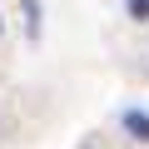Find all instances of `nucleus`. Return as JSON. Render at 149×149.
Listing matches in <instances>:
<instances>
[{"instance_id":"1","label":"nucleus","mask_w":149,"mask_h":149,"mask_svg":"<svg viewBox=\"0 0 149 149\" xmlns=\"http://www.w3.org/2000/svg\"><path fill=\"white\" fill-rule=\"evenodd\" d=\"M124 134L139 139V144H149V114L144 109H124Z\"/></svg>"},{"instance_id":"3","label":"nucleus","mask_w":149,"mask_h":149,"mask_svg":"<svg viewBox=\"0 0 149 149\" xmlns=\"http://www.w3.org/2000/svg\"><path fill=\"white\" fill-rule=\"evenodd\" d=\"M0 30H5V25H0Z\"/></svg>"},{"instance_id":"2","label":"nucleus","mask_w":149,"mask_h":149,"mask_svg":"<svg viewBox=\"0 0 149 149\" xmlns=\"http://www.w3.org/2000/svg\"><path fill=\"white\" fill-rule=\"evenodd\" d=\"M129 15L134 20H149V0H129Z\"/></svg>"}]
</instances>
